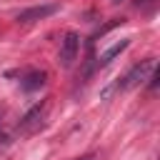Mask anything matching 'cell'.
<instances>
[{
	"label": "cell",
	"instance_id": "6da1fadb",
	"mask_svg": "<svg viewBox=\"0 0 160 160\" xmlns=\"http://www.w3.org/2000/svg\"><path fill=\"white\" fill-rule=\"evenodd\" d=\"M158 65H155V60L152 58H148V60H140V62H135L108 92H105V98L110 95V92H125V90H132V88H138V85H142L148 78H150V72L155 70Z\"/></svg>",
	"mask_w": 160,
	"mask_h": 160
},
{
	"label": "cell",
	"instance_id": "7a4b0ae2",
	"mask_svg": "<svg viewBox=\"0 0 160 160\" xmlns=\"http://www.w3.org/2000/svg\"><path fill=\"white\" fill-rule=\"evenodd\" d=\"M78 52H80V35L70 30V32H65L62 40H60V52H58L60 68H70V65L78 60Z\"/></svg>",
	"mask_w": 160,
	"mask_h": 160
},
{
	"label": "cell",
	"instance_id": "3957f363",
	"mask_svg": "<svg viewBox=\"0 0 160 160\" xmlns=\"http://www.w3.org/2000/svg\"><path fill=\"white\" fill-rule=\"evenodd\" d=\"M42 125H45V102H40V105L30 108V110L22 115V120H20L18 130H20L22 135H32V132H38Z\"/></svg>",
	"mask_w": 160,
	"mask_h": 160
},
{
	"label": "cell",
	"instance_id": "277c9868",
	"mask_svg": "<svg viewBox=\"0 0 160 160\" xmlns=\"http://www.w3.org/2000/svg\"><path fill=\"white\" fill-rule=\"evenodd\" d=\"M58 10H60L58 2H42V5H32V8L20 10V12L15 15V20H18V22H35V20H45V18L55 15Z\"/></svg>",
	"mask_w": 160,
	"mask_h": 160
},
{
	"label": "cell",
	"instance_id": "5b68a950",
	"mask_svg": "<svg viewBox=\"0 0 160 160\" xmlns=\"http://www.w3.org/2000/svg\"><path fill=\"white\" fill-rule=\"evenodd\" d=\"M45 72L42 70H28L25 75H22V80H20V88L25 90V92H35V90H40L42 85H45Z\"/></svg>",
	"mask_w": 160,
	"mask_h": 160
},
{
	"label": "cell",
	"instance_id": "8992f818",
	"mask_svg": "<svg viewBox=\"0 0 160 160\" xmlns=\"http://www.w3.org/2000/svg\"><path fill=\"white\" fill-rule=\"evenodd\" d=\"M128 45H130V38H122L120 42L110 45V48H108V50L100 55V65H110V62H112V60H115L120 52H125V50H128Z\"/></svg>",
	"mask_w": 160,
	"mask_h": 160
},
{
	"label": "cell",
	"instance_id": "52a82bcc",
	"mask_svg": "<svg viewBox=\"0 0 160 160\" xmlns=\"http://www.w3.org/2000/svg\"><path fill=\"white\" fill-rule=\"evenodd\" d=\"M78 160H92V155H82V158H78Z\"/></svg>",
	"mask_w": 160,
	"mask_h": 160
},
{
	"label": "cell",
	"instance_id": "ba28073f",
	"mask_svg": "<svg viewBox=\"0 0 160 160\" xmlns=\"http://www.w3.org/2000/svg\"><path fill=\"white\" fill-rule=\"evenodd\" d=\"M145 2H148V0H138V2H135V5H138V8H140V5H145Z\"/></svg>",
	"mask_w": 160,
	"mask_h": 160
}]
</instances>
